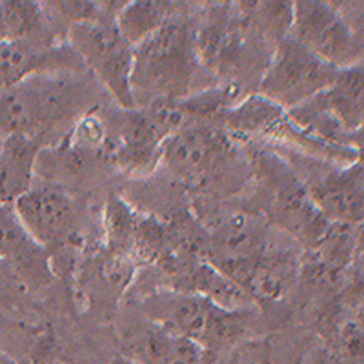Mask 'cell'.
I'll return each instance as SVG.
<instances>
[{
  "mask_svg": "<svg viewBox=\"0 0 364 364\" xmlns=\"http://www.w3.org/2000/svg\"><path fill=\"white\" fill-rule=\"evenodd\" d=\"M301 266V246L284 233L282 240L272 239L266 252L253 262L240 281V288L248 294L253 304L269 306L288 297L299 284Z\"/></svg>",
  "mask_w": 364,
  "mask_h": 364,
  "instance_id": "obj_11",
  "label": "cell"
},
{
  "mask_svg": "<svg viewBox=\"0 0 364 364\" xmlns=\"http://www.w3.org/2000/svg\"><path fill=\"white\" fill-rule=\"evenodd\" d=\"M0 262L26 291H42L55 281L51 253L29 233L13 206H0Z\"/></svg>",
  "mask_w": 364,
  "mask_h": 364,
  "instance_id": "obj_10",
  "label": "cell"
},
{
  "mask_svg": "<svg viewBox=\"0 0 364 364\" xmlns=\"http://www.w3.org/2000/svg\"><path fill=\"white\" fill-rule=\"evenodd\" d=\"M355 250H357V257L364 255V220L359 224V226H355Z\"/></svg>",
  "mask_w": 364,
  "mask_h": 364,
  "instance_id": "obj_23",
  "label": "cell"
},
{
  "mask_svg": "<svg viewBox=\"0 0 364 364\" xmlns=\"http://www.w3.org/2000/svg\"><path fill=\"white\" fill-rule=\"evenodd\" d=\"M68 44L120 109L136 108L133 95L135 48L120 35L115 21L100 18L77 24L68 35Z\"/></svg>",
  "mask_w": 364,
  "mask_h": 364,
  "instance_id": "obj_4",
  "label": "cell"
},
{
  "mask_svg": "<svg viewBox=\"0 0 364 364\" xmlns=\"http://www.w3.org/2000/svg\"><path fill=\"white\" fill-rule=\"evenodd\" d=\"M337 75L339 68L318 58L288 35L275 42L257 95L290 112L326 91Z\"/></svg>",
  "mask_w": 364,
  "mask_h": 364,
  "instance_id": "obj_5",
  "label": "cell"
},
{
  "mask_svg": "<svg viewBox=\"0 0 364 364\" xmlns=\"http://www.w3.org/2000/svg\"><path fill=\"white\" fill-rule=\"evenodd\" d=\"M13 208L29 233L51 253L53 268L64 253L79 242L82 220L80 203L60 182L37 177L33 186Z\"/></svg>",
  "mask_w": 364,
  "mask_h": 364,
  "instance_id": "obj_6",
  "label": "cell"
},
{
  "mask_svg": "<svg viewBox=\"0 0 364 364\" xmlns=\"http://www.w3.org/2000/svg\"><path fill=\"white\" fill-rule=\"evenodd\" d=\"M42 146L24 136H6L0 151V206H13L37 181Z\"/></svg>",
  "mask_w": 364,
  "mask_h": 364,
  "instance_id": "obj_15",
  "label": "cell"
},
{
  "mask_svg": "<svg viewBox=\"0 0 364 364\" xmlns=\"http://www.w3.org/2000/svg\"><path fill=\"white\" fill-rule=\"evenodd\" d=\"M84 73H46L0 91V139L24 136L44 148L58 146L97 108V84Z\"/></svg>",
  "mask_w": 364,
  "mask_h": 364,
  "instance_id": "obj_1",
  "label": "cell"
},
{
  "mask_svg": "<svg viewBox=\"0 0 364 364\" xmlns=\"http://www.w3.org/2000/svg\"><path fill=\"white\" fill-rule=\"evenodd\" d=\"M171 2L159 0H133L126 2L117 17V28L120 35L136 48L151 35H155L166 22L175 15Z\"/></svg>",
  "mask_w": 364,
  "mask_h": 364,
  "instance_id": "obj_17",
  "label": "cell"
},
{
  "mask_svg": "<svg viewBox=\"0 0 364 364\" xmlns=\"http://www.w3.org/2000/svg\"><path fill=\"white\" fill-rule=\"evenodd\" d=\"M348 146L355 151V155L364 154V117L363 120H360L359 128L348 135Z\"/></svg>",
  "mask_w": 364,
  "mask_h": 364,
  "instance_id": "obj_22",
  "label": "cell"
},
{
  "mask_svg": "<svg viewBox=\"0 0 364 364\" xmlns=\"http://www.w3.org/2000/svg\"><path fill=\"white\" fill-rule=\"evenodd\" d=\"M290 37L331 66L344 70L359 60V41L353 29L328 2H294Z\"/></svg>",
  "mask_w": 364,
  "mask_h": 364,
  "instance_id": "obj_8",
  "label": "cell"
},
{
  "mask_svg": "<svg viewBox=\"0 0 364 364\" xmlns=\"http://www.w3.org/2000/svg\"><path fill=\"white\" fill-rule=\"evenodd\" d=\"M22 364H77L71 357L63 353L58 348H55L50 341H42L41 344H35L31 353L28 355L26 363Z\"/></svg>",
  "mask_w": 364,
  "mask_h": 364,
  "instance_id": "obj_20",
  "label": "cell"
},
{
  "mask_svg": "<svg viewBox=\"0 0 364 364\" xmlns=\"http://www.w3.org/2000/svg\"><path fill=\"white\" fill-rule=\"evenodd\" d=\"M2 144H4V139H0V151H2Z\"/></svg>",
  "mask_w": 364,
  "mask_h": 364,
  "instance_id": "obj_27",
  "label": "cell"
},
{
  "mask_svg": "<svg viewBox=\"0 0 364 364\" xmlns=\"http://www.w3.org/2000/svg\"><path fill=\"white\" fill-rule=\"evenodd\" d=\"M139 310L149 323L199 344L206 353L235 344L248 330V310H226L203 295L173 288L141 295Z\"/></svg>",
  "mask_w": 364,
  "mask_h": 364,
  "instance_id": "obj_3",
  "label": "cell"
},
{
  "mask_svg": "<svg viewBox=\"0 0 364 364\" xmlns=\"http://www.w3.org/2000/svg\"><path fill=\"white\" fill-rule=\"evenodd\" d=\"M24 291L26 290L18 284L17 279L13 277L11 272L0 262V302L13 304Z\"/></svg>",
  "mask_w": 364,
  "mask_h": 364,
  "instance_id": "obj_21",
  "label": "cell"
},
{
  "mask_svg": "<svg viewBox=\"0 0 364 364\" xmlns=\"http://www.w3.org/2000/svg\"><path fill=\"white\" fill-rule=\"evenodd\" d=\"M341 297L348 308H352L353 314H364V268L353 266L350 269L341 288Z\"/></svg>",
  "mask_w": 364,
  "mask_h": 364,
  "instance_id": "obj_19",
  "label": "cell"
},
{
  "mask_svg": "<svg viewBox=\"0 0 364 364\" xmlns=\"http://www.w3.org/2000/svg\"><path fill=\"white\" fill-rule=\"evenodd\" d=\"M230 154V139L213 122H190L164 142L161 164L188 182L211 175Z\"/></svg>",
  "mask_w": 364,
  "mask_h": 364,
  "instance_id": "obj_9",
  "label": "cell"
},
{
  "mask_svg": "<svg viewBox=\"0 0 364 364\" xmlns=\"http://www.w3.org/2000/svg\"><path fill=\"white\" fill-rule=\"evenodd\" d=\"M82 60L70 44L44 46L29 41L0 42V91L35 75L84 73Z\"/></svg>",
  "mask_w": 364,
  "mask_h": 364,
  "instance_id": "obj_12",
  "label": "cell"
},
{
  "mask_svg": "<svg viewBox=\"0 0 364 364\" xmlns=\"http://www.w3.org/2000/svg\"><path fill=\"white\" fill-rule=\"evenodd\" d=\"M352 321L355 323V326L364 333V314H355V317H353Z\"/></svg>",
  "mask_w": 364,
  "mask_h": 364,
  "instance_id": "obj_25",
  "label": "cell"
},
{
  "mask_svg": "<svg viewBox=\"0 0 364 364\" xmlns=\"http://www.w3.org/2000/svg\"><path fill=\"white\" fill-rule=\"evenodd\" d=\"M353 266H360V268H364V255L357 257V259H355V264H353Z\"/></svg>",
  "mask_w": 364,
  "mask_h": 364,
  "instance_id": "obj_26",
  "label": "cell"
},
{
  "mask_svg": "<svg viewBox=\"0 0 364 364\" xmlns=\"http://www.w3.org/2000/svg\"><path fill=\"white\" fill-rule=\"evenodd\" d=\"M304 184L330 223L355 228L364 220V186L350 177L344 166L330 168Z\"/></svg>",
  "mask_w": 364,
  "mask_h": 364,
  "instance_id": "obj_13",
  "label": "cell"
},
{
  "mask_svg": "<svg viewBox=\"0 0 364 364\" xmlns=\"http://www.w3.org/2000/svg\"><path fill=\"white\" fill-rule=\"evenodd\" d=\"M126 353L135 364H204L206 352L199 344L149 323L132 331Z\"/></svg>",
  "mask_w": 364,
  "mask_h": 364,
  "instance_id": "obj_14",
  "label": "cell"
},
{
  "mask_svg": "<svg viewBox=\"0 0 364 364\" xmlns=\"http://www.w3.org/2000/svg\"><path fill=\"white\" fill-rule=\"evenodd\" d=\"M339 359L341 364H364V333L352 318L339 331Z\"/></svg>",
  "mask_w": 364,
  "mask_h": 364,
  "instance_id": "obj_18",
  "label": "cell"
},
{
  "mask_svg": "<svg viewBox=\"0 0 364 364\" xmlns=\"http://www.w3.org/2000/svg\"><path fill=\"white\" fill-rule=\"evenodd\" d=\"M200 68L197 26L173 15L157 33L135 48L133 95L136 108L161 99L190 97Z\"/></svg>",
  "mask_w": 364,
  "mask_h": 364,
  "instance_id": "obj_2",
  "label": "cell"
},
{
  "mask_svg": "<svg viewBox=\"0 0 364 364\" xmlns=\"http://www.w3.org/2000/svg\"><path fill=\"white\" fill-rule=\"evenodd\" d=\"M317 99L348 135L355 132L364 117V64L339 70L333 84Z\"/></svg>",
  "mask_w": 364,
  "mask_h": 364,
  "instance_id": "obj_16",
  "label": "cell"
},
{
  "mask_svg": "<svg viewBox=\"0 0 364 364\" xmlns=\"http://www.w3.org/2000/svg\"><path fill=\"white\" fill-rule=\"evenodd\" d=\"M0 364H22V363L17 359V357L11 355V353H9L8 350H4V348H0Z\"/></svg>",
  "mask_w": 364,
  "mask_h": 364,
  "instance_id": "obj_24",
  "label": "cell"
},
{
  "mask_svg": "<svg viewBox=\"0 0 364 364\" xmlns=\"http://www.w3.org/2000/svg\"><path fill=\"white\" fill-rule=\"evenodd\" d=\"M262 171L272 191L275 224L306 252L314 250L326 235L331 223L314 203L306 184L288 166L266 161Z\"/></svg>",
  "mask_w": 364,
  "mask_h": 364,
  "instance_id": "obj_7",
  "label": "cell"
}]
</instances>
